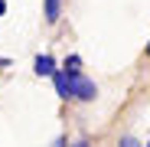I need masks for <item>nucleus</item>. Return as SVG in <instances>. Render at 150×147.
I'll list each match as a JSON object with an SVG mask.
<instances>
[{
	"label": "nucleus",
	"mask_w": 150,
	"mask_h": 147,
	"mask_svg": "<svg viewBox=\"0 0 150 147\" xmlns=\"http://www.w3.org/2000/svg\"><path fill=\"white\" fill-rule=\"evenodd\" d=\"M65 75H69V72H65ZM69 95L79 98V102H91V98L98 95V85L91 79H85L82 72H72V75H69Z\"/></svg>",
	"instance_id": "1"
},
{
	"label": "nucleus",
	"mask_w": 150,
	"mask_h": 147,
	"mask_svg": "<svg viewBox=\"0 0 150 147\" xmlns=\"http://www.w3.org/2000/svg\"><path fill=\"white\" fill-rule=\"evenodd\" d=\"M33 72H36V75H56V59L52 56H36Z\"/></svg>",
	"instance_id": "2"
},
{
	"label": "nucleus",
	"mask_w": 150,
	"mask_h": 147,
	"mask_svg": "<svg viewBox=\"0 0 150 147\" xmlns=\"http://www.w3.org/2000/svg\"><path fill=\"white\" fill-rule=\"evenodd\" d=\"M59 16H62V0H46V20L59 23Z\"/></svg>",
	"instance_id": "3"
},
{
	"label": "nucleus",
	"mask_w": 150,
	"mask_h": 147,
	"mask_svg": "<svg viewBox=\"0 0 150 147\" xmlns=\"http://www.w3.org/2000/svg\"><path fill=\"white\" fill-rule=\"evenodd\" d=\"M56 92H59V98H72L69 95V75H65V72H56Z\"/></svg>",
	"instance_id": "4"
},
{
	"label": "nucleus",
	"mask_w": 150,
	"mask_h": 147,
	"mask_svg": "<svg viewBox=\"0 0 150 147\" xmlns=\"http://www.w3.org/2000/svg\"><path fill=\"white\" fill-rule=\"evenodd\" d=\"M79 62H82L79 56H69V59H65V69H69V75H72V72H79Z\"/></svg>",
	"instance_id": "5"
},
{
	"label": "nucleus",
	"mask_w": 150,
	"mask_h": 147,
	"mask_svg": "<svg viewBox=\"0 0 150 147\" xmlns=\"http://www.w3.org/2000/svg\"><path fill=\"white\" fill-rule=\"evenodd\" d=\"M117 147H140V144H137L134 137H121V141H117Z\"/></svg>",
	"instance_id": "6"
},
{
	"label": "nucleus",
	"mask_w": 150,
	"mask_h": 147,
	"mask_svg": "<svg viewBox=\"0 0 150 147\" xmlns=\"http://www.w3.org/2000/svg\"><path fill=\"white\" fill-rule=\"evenodd\" d=\"M72 147H91V144H88V141H85V137H82V141H75V144H72Z\"/></svg>",
	"instance_id": "7"
},
{
	"label": "nucleus",
	"mask_w": 150,
	"mask_h": 147,
	"mask_svg": "<svg viewBox=\"0 0 150 147\" xmlns=\"http://www.w3.org/2000/svg\"><path fill=\"white\" fill-rule=\"evenodd\" d=\"M52 147H65V141H62V137H59V141H56V144H52Z\"/></svg>",
	"instance_id": "8"
},
{
	"label": "nucleus",
	"mask_w": 150,
	"mask_h": 147,
	"mask_svg": "<svg viewBox=\"0 0 150 147\" xmlns=\"http://www.w3.org/2000/svg\"><path fill=\"white\" fill-rule=\"evenodd\" d=\"M4 10H7V4H4V0H0V13H4Z\"/></svg>",
	"instance_id": "9"
},
{
	"label": "nucleus",
	"mask_w": 150,
	"mask_h": 147,
	"mask_svg": "<svg viewBox=\"0 0 150 147\" xmlns=\"http://www.w3.org/2000/svg\"><path fill=\"white\" fill-rule=\"evenodd\" d=\"M147 53H150V43H147Z\"/></svg>",
	"instance_id": "10"
},
{
	"label": "nucleus",
	"mask_w": 150,
	"mask_h": 147,
	"mask_svg": "<svg viewBox=\"0 0 150 147\" xmlns=\"http://www.w3.org/2000/svg\"><path fill=\"white\" fill-rule=\"evenodd\" d=\"M147 147H150V144H147Z\"/></svg>",
	"instance_id": "11"
}]
</instances>
